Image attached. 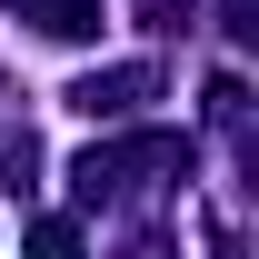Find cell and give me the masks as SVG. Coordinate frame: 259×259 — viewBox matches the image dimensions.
<instances>
[{"mask_svg":"<svg viewBox=\"0 0 259 259\" xmlns=\"http://www.w3.org/2000/svg\"><path fill=\"white\" fill-rule=\"evenodd\" d=\"M150 90H160V70H150V60H130V70H90V80H70V110H80V120H130Z\"/></svg>","mask_w":259,"mask_h":259,"instance_id":"obj_1","label":"cell"},{"mask_svg":"<svg viewBox=\"0 0 259 259\" xmlns=\"http://www.w3.org/2000/svg\"><path fill=\"white\" fill-rule=\"evenodd\" d=\"M20 10H30L50 40H90L100 30V0H20Z\"/></svg>","mask_w":259,"mask_h":259,"instance_id":"obj_2","label":"cell"},{"mask_svg":"<svg viewBox=\"0 0 259 259\" xmlns=\"http://www.w3.org/2000/svg\"><path fill=\"white\" fill-rule=\"evenodd\" d=\"M30 259H80V229H70V220H40L30 229Z\"/></svg>","mask_w":259,"mask_h":259,"instance_id":"obj_3","label":"cell"}]
</instances>
